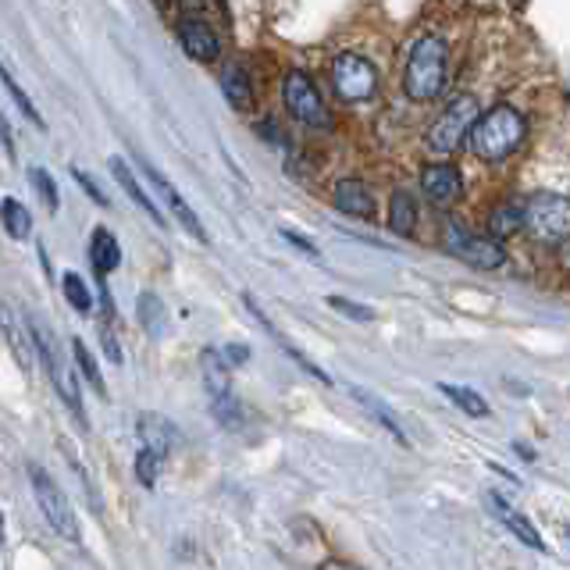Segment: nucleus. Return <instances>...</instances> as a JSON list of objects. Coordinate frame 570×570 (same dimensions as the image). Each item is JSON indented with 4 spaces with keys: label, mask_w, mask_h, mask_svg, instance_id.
<instances>
[{
    "label": "nucleus",
    "mask_w": 570,
    "mask_h": 570,
    "mask_svg": "<svg viewBox=\"0 0 570 570\" xmlns=\"http://www.w3.org/2000/svg\"><path fill=\"white\" fill-rule=\"evenodd\" d=\"M527 125L521 118L517 107L499 104L492 111H485L475 122V133H470V147L481 157V161H506L510 153L521 150Z\"/></svg>",
    "instance_id": "1"
},
{
    "label": "nucleus",
    "mask_w": 570,
    "mask_h": 570,
    "mask_svg": "<svg viewBox=\"0 0 570 570\" xmlns=\"http://www.w3.org/2000/svg\"><path fill=\"white\" fill-rule=\"evenodd\" d=\"M446 65H449V50L442 36H421L413 43L410 61L403 71V90L410 100H435L446 86Z\"/></svg>",
    "instance_id": "2"
},
{
    "label": "nucleus",
    "mask_w": 570,
    "mask_h": 570,
    "mask_svg": "<svg viewBox=\"0 0 570 570\" xmlns=\"http://www.w3.org/2000/svg\"><path fill=\"white\" fill-rule=\"evenodd\" d=\"M481 118V107L475 96H456L453 104L435 118V125L428 128V150L432 153H453L460 150L464 142L475 133V122Z\"/></svg>",
    "instance_id": "3"
},
{
    "label": "nucleus",
    "mask_w": 570,
    "mask_h": 570,
    "mask_svg": "<svg viewBox=\"0 0 570 570\" xmlns=\"http://www.w3.org/2000/svg\"><path fill=\"white\" fill-rule=\"evenodd\" d=\"M524 228L542 242L570 239V200L560 193H535L524 204Z\"/></svg>",
    "instance_id": "4"
},
{
    "label": "nucleus",
    "mask_w": 570,
    "mask_h": 570,
    "mask_svg": "<svg viewBox=\"0 0 570 570\" xmlns=\"http://www.w3.org/2000/svg\"><path fill=\"white\" fill-rule=\"evenodd\" d=\"M29 481H33V492H36V503L43 510V517L54 527L57 535L68 538V542H79V517L76 510H71L68 495L57 489V481L47 475L43 467H29Z\"/></svg>",
    "instance_id": "5"
},
{
    "label": "nucleus",
    "mask_w": 570,
    "mask_h": 570,
    "mask_svg": "<svg viewBox=\"0 0 570 570\" xmlns=\"http://www.w3.org/2000/svg\"><path fill=\"white\" fill-rule=\"evenodd\" d=\"M282 96H285V107H289V114L299 125H310V128L328 125V107L307 71H289L282 82Z\"/></svg>",
    "instance_id": "6"
},
{
    "label": "nucleus",
    "mask_w": 570,
    "mask_h": 570,
    "mask_svg": "<svg viewBox=\"0 0 570 570\" xmlns=\"http://www.w3.org/2000/svg\"><path fill=\"white\" fill-rule=\"evenodd\" d=\"M332 82L342 100H371L378 90V71L361 54H339L332 65Z\"/></svg>",
    "instance_id": "7"
},
{
    "label": "nucleus",
    "mask_w": 570,
    "mask_h": 570,
    "mask_svg": "<svg viewBox=\"0 0 570 570\" xmlns=\"http://www.w3.org/2000/svg\"><path fill=\"white\" fill-rule=\"evenodd\" d=\"M0 332H4L11 356L19 361L22 371H33L36 367V356H39V342H36V324L22 318L19 307L0 299Z\"/></svg>",
    "instance_id": "8"
},
{
    "label": "nucleus",
    "mask_w": 570,
    "mask_h": 570,
    "mask_svg": "<svg viewBox=\"0 0 570 570\" xmlns=\"http://www.w3.org/2000/svg\"><path fill=\"white\" fill-rule=\"evenodd\" d=\"M446 250L453 256H460L464 264L481 267V271L503 267V261H506L503 242H495L492 236H467V232H460V228H453V225L446 232Z\"/></svg>",
    "instance_id": "9"
},
{
    "label": "nucleus",
    "mask_w": 570,
    "mask_h": 570,
    "mask_svg": "<svg viewBox=\"0 0 570 570\" xmlns=\"http://www.w3.org/2000/svg\"><path fill=\"white\" fill-rule=\"evenodd\" d=\"M36 342H39V361H43V367H47V375H50V385L57 392H61V399H65V407L76 413L79 418V424H86L90 428V418H86V410H82V396H79V385H76V378L68 375V367H65V361L61 356H57V350H54V342H50V335H47V328H36Z\"/></svg>",
    "instance_id": "10"
},
{
    "label": "nucleus",
    "mask_w": 570,
    "mask_h": 570,
    "mask_svg": "<svg viewBox=\"0 0 570 570\" xmlns=\"http://www.w3.org/2000/svg\"><path fill=\"white\" fill-rule=\"evenodd\" d=\"M139 164H142V175H147L150 179V185H153V190L157 193H161L164 196V204L171 207V214H175V218H179V225L185 228V232H190L193 239H200V242H207V232H204V225H200V218H196V210L190 207V204H185V196L175 190V185H171L164 175H161V171H157L150 161H142V157H139Z\"/></svg>",
    "instance_id": "11"
},
{
    "label": "nucleus",
    "mask_w": 570,
    "mask_h": 570,
    "mask_svg": "<svg viewBox=\"0 0 570 570\" xmlns=\"http://www.w3.org/2000/svg\"><path fill=\"white\" fill-rule=\"evenodd\" d=\"M179 43H182V50L200 65L218 61V54H221V43H218V36H214V29L207 22H200V19H182L179 22Z\"/></svg>",
    "instance_id": "12"
},
{
    "label": "nucleus",
    "mask_w": 570,
    "mask_h": 570,
    "mask_svg": "<svg viewBox=\"0 0 570 570\" xmlns=\"http://www.w3.org/2000/svg\"><path fill=\"white\" fill-rule=\"evenodd\" d=\"M421 190L428 200H435V204H449V200L460 196L464 179L453 164H428L421 171Z\"/></svg>",
    "instance_id": "13"
},
{
    "label": "nucleus",
    "mask_w": 570,
    "mask_h": 570,
    "mask_svg": "<svg viewBox=\"0 0 570 570\" xmlns=\"http://www.w3.org/2000/svg\"><path fill=\"white\" fill-rule=\"evenodd\" d=\"M489 510H492L495 517H499V524H503V527H510V535H513V538H521V542H524L527 549H535V552H542V549H546V546H542V535L535 532V524L527 521L524 513H517V510H513V506L506 503L503 495H495V492H492V495H489Z\"/></svg>",
    "instance_id": "14"
},
{
    "label": "nucleus",
    "mask_w": 570,
    "mask_h": 570,
    "mask_svg": "<svg viewBox=\"0 0 570 570\" xmlns=\"http://www.w3.org/2000/svg\"><path fill=\"white\" fill-rule=\"evenodd\" d=\"M332 200L339 210L353 214V218H375V193L361 179H339Z\"/></svg>",
    "instance_id": "15"
},
{
    "label": "nucleus",
    "mask_w": 570,
    "mask_h": 570,
    "mask_svg": "<svg viewBox=\"0 0 570 570\" xmlns=\"http://www.w3.org/2000/svg\"><path fill=\"white\" fill-rule=\"evenodd\" d=\"M136 432H139V446H147L161 456H168L171 446H175V424H171L164 413H139Z\"/></svg>",
    "instance_id": "16"
},
{
    "label": "nucleus",
    "mask_w": 570,
    "mask_h": 570,
    "mask_svg": "<svg viewBox=\"0 0 570 570\" xmlns=\"http://www.w3.org/2000/svg\"><path fill=\"white\" fill-rule=\"evenodd\" d=\"M350 396L356 399V403H361L367 413H371V418H375L381 428H385V432H389L396 442H399V446H410V438H407V432H403V424H399L396 421V413L389 410V407H385V399H378L375 392H367V389H361V385H353V389H350Z\"/></svg>",
    "instance_id": "17"
},
{
    "label": "nucleus",
    "mask_w": 570,
    "mask_h": 570,
    "mask_svg": "<svg viewBox=\"0 0 570 570\" xmlns=\"http://www.w3.org/2000/svg\"><path fill=\"white\" fill-rule=\"evenodd\" d=\"M107 164H111V175H114V182H118L122 190L128 193V200H133V204H136L139 210H147V214H150V218H153L157 225H164V214L157 210V204H153V200H150L147 193H142V185L136 182L133 168H128V164L122 161V157H111Z\"/></svg>",
    "instance_id": "18"
},
{
    "label": "nucleus",
    "mask_w": 570,
    "mask_h": 570,
    "mask_svg": "<svg viewBox=\"0 0 570 570\" xmlns=\"http://www.w3.org/2000/svg\"><path fill=\"white\" fill-rule=\"evenodd\" d=\"M221 90H225V100L232 104L236 111H250L253 107V82H250V71L242 65H225L221 71Z\"/></svg>",
    "instance_id": "19"
},
{
    "label": "nucleus",
    "mask_w": 570,
    "mask_h": 570,
    "mask_svg": "<svg viewBox=\"0 0 570 570\" xmlns=\"http://www.w3.org/2000/svg\"><path fill=\"white\" fill-rule=\"evenodd\" d=\"M200 367H204V385H207L210 399H221V396L232 392V375H228V361H225V353H218V350H204V353H200Z\"/></svg>",
    "instance_id": "20"
},
{
    "label": "nucleus",
    "mask_w": 570,
    "mask_h": 570,
    "mask_svg": "<svg viewBox=\"0 0 570 570\" xmlns=\"http://www.w3.org/2000/svg\"><path fill=\"white\" fill-rule=\"evenodd\" d=\"M90 261L96 267V275L104 278L111 275L114 267L122 264V247H118V239H114L107 228H93V239H90Z\"/></svg>",
    "instance_id": "21"
},
{
    "label": "nucleus",
    "mask_w": 570,
    "mask_h": 570,
    "mask_svg": "<svg viewBox=\"0 0 570 570\" xmlns=\"http://www.w3.org/2000/svg\"><path fill=\"white\" fill-rule=\"evenodd\" d=\"M247 307H250V310L256 314V321H261V324L267 328V332H271V339H275V342H278V346H282V353H289V356H293V361H296L299 367H304V371H307V375H310V378H318V381H324V385H332V375H324V371H321L318 364H310V361H307V356H304V353H299V350L293 346V342H289V339H285V335L278 332V328H275V324H271V321H267V314H264L261 307H256V304H253V299H250V296H247Z\"/></svg>",
    "instance_id": "22"
},
{
    "label": "nucleus",
    "mask_w": 570,
    "mask_h": 570,
    "mask_svg": "<svg viewBox=\"0 0 570 570\" xmlns=\"http://www.w3.org/2000/svg\"><path fill=\"white\" fill-rule=\"evenodd\" d=\"M389 228L396 236H413V228H418V204L403 190H396L389 200Z\"/></svg>",
    "instance_id": "23"
},
{
    "label": "nucleus",
    "mask_w": 570,
    "mask_h": 570,
    "mask_svg": "<svg viewBox=\"0 0 570 570\" xmlns=\"http://www.w3.org/2000/svg\"><path fill=\"white\" fill-rule=\"evenodd\" d=\"M0 221H4L8 236L11 239H29V232H33V218H29V207L22 204V200L14 196H4L0 200Z\"/></svg>",
    "instance_id": "24"
},
{
    "label": "nucleus",
    "mask_w": 570,
    "mask_h": 570,
    "mask_svg": "<svg viewBox=\"0 0 570 570\" xmlns=\"http://www.w3.org/2000/svg\"><path fill=\"white\" fill-rule=\"evenodd\" d=\"M136 314H139V324L147 328L150 335H164V324H168V310L161 304V296L153 293H142L136 299Z\"/></svg>",
    "instance_id": "25"
},
{
    "label": "nucleus",
    "mask_w": 570,
    "mask_h": 570,
    "mask_svg": "<svg viewBox=\"0 0 570 570\" xmlns=\"http://www.w3.org/2000/svg\"><path fill=\"white\" fill-rule=\"evenodd\" d=\"M438 392L446 399H453V403L460 407L464 413H470V418H489V413H492L489 403H485L475 389H460V385H438Z\"/></svg>",
    "instance_id": "26"
},
{
    "label": "nucleus",
    "mask_w": 570,
    "mask_h": 570,
    "mask_svg": "<svg viewBox=\"0 0 570 570\" xmlns=\"http://www.w3.org/2000/svg\"><path fill=\"white\" fill-rule=\"evenodd\" d=\"M521 225H524V207H521V204H503V207L492 210L489 232H492L495 239H503V236L521 232Z\"/></svg>",
    "instance_id": "27"
},
{
    "label": "nucleus",
    "mask_w": 570,
    "mask_h": 570,
    "mask_svg": "<svg viewBox=\"0 0 570 570\" xmlns=\"http://www.w3.org/2000/svg\"><path fill=\"white\" fill-rule=\"evenodd\" d=\"M0 86H4V90L11 93V100H14V104H19V111L25 114L29 122H33L36 128H47V122H43V114L36 111V104H33V100L25 96V90H22V86L11 79V71H8L4 65H0Z\"/></svg>",
    "instance_id": "28"
},
{
    "label": "nucleus",
    "mask_w": 570,
    "mask_h": 570,
    "mask_svg": "<svg viewBox=\"0 0 570 570\" xmlns=\"http://www.w3.org/2000/svg\"><path fill=\"white\" fill-rule=\"evenodd\" d=\"M71 356H76V364H79V371L86 375V381H90L100 396H107V385H104V378H100V367H96V361H93V353L86 350L82 339H71Z\"/></svg>",
    "instance_id": "29"
},
{
    "label": "nucleus",
    "mask_w": 570,
    "mask_h": 570,
    "mask_svg": "<svg viewBox=\"0 0 570 570\" xmlns=\"http://www.w3.org/2000/svg\"><path fill=\"white\" fill-rule=\"evenodd\" d=\"M65 285V299L71 304V310H79V314H90L93 310V293H90V285H86L76 271H68V275L61 278Z\"/></svg>",
    "instance_id": "30"
},
{
    "label": "nucleus",
    "mask_w": 570,
    "mask_h": 570,
    "mask_svg": "<svg viewBox=\"0 0 570 570\" xmlns=\"http://www.w3.org/2000/svg\"><path fill=\"white\" fill-rule=\"evenodd\" d=\"M29 182L36 185L39 204L47 207V214H57V207H61V196H57V185L50 179V171L47 168H29Z\"/></svg>",
    "instance_id": "31"
},
{
    "label": "nucleus",
    "mask_w": 570,
    "mask_h": 570,
    "mask_svg": "<svg viewBox=\"0 0 570 570\" xmlns=\"http://www.w3.org/2000/svg\"><path fill=\"white\" fill-rule=\"evenodd\" d=\"M161 464H164L161 453L139 446V456H136V478L142 481V489H153V485H157V475H161Z\"/></svg>",
    "instance_id": "32"
},
{
    "label": "nucleus",
    "mask_w": 570,
    "mask_h": 570,
    "mask_svg": "<svg viewBox=\"0 0 570 570\" xmlns=\"http://www.w3.org/2000/svg\"><path fill=\"white\" fill-rule=\"evenodd\" d=\"M328 307L332 310H339V314H346V318H353V321H375L378 314H375V307H367V304H356V299H346V296H328Z\"/></svg>",
    "instance_id": "33"
},
{
    "label": "nucleus",
    "mask_w": 570,
    "mask_h": 570,
    "mask_svg": "<svg viewBox=\"0 0 570 570\" xmlns=\"http://www.w3.org/2000/svg\"><path fill=\"white\" fill-rule=\"evenodd\" d=\"M71 175H76V182L82 185L86 193L93 196V204H96V207H111V204H107V196H104V190H100V185H96V182H93L90 175H86L82 168H71Z\"/></svg>",
    "instance_id": "34"
},
{
    "label": "nucleus",
    "mask_w": 570,
    "mask_h": 570,
    "mask_svg": "<svg viewBox=\"0 0 570 570\" xmlns=\"http://www.w3.org/2000/svg\"><path fill=\"white\" fill-rule=\"evenodd\" d=\"M282 239H285V242H293V247H299V250L310 253V256H318V247H314V242H310L307 236H299L296 228H282Z\"/></svg>",
    "instance_id": "35"
},
{
    "label": "nucleus",
    "mask_w": 570,
    "mask_h": 570,
    "mask_svg": "<svg viewBox=\"0 0 570 570\" xmlns=\"http://www.w3.org/2000/svg\"><path fill=\"white\" fill-rule=\"evenodd\" d=\"M0 147H4L8 157H14V136H11V125L4 118V111H0Z\"/></svg>",
    "instance_id": "36"
},
{
    "label": "nucleus",
    "mask_w": 570,
    "mask_h": 570,
    "mask_svg": "<svg viewBox=\"0 0 570 570\" xmlns=\"http://www.w3.org/2000/svg\"><path fill=\"white\" fill-rule=\"evenodd\" d=\"M104 353L111 356V364H122V350H118V339H111V332L104 328Z\"/></svg>",
    "instance_id": "37"
},
{
    "label": "nucleus",
    "mask_w": 570,
    "mask_h": 570,
    "mask_svg": "<svg viewBox=\"0 0 570 570\" xmlns=\"http://www.w3.org/2000/svg\"><path fill=\"white\" fill-rule=\"evenodd\" d=\"M247 356H250V353H247V346H228V350H225V361H236V364H242V361H247Z\"/></svg>",
    "instance_id": "38"
},
{
    "label": "nucleus",
    "mask_w": 570,
    "mask_h": 570,
    "mask_svg": "<svg viewBox=\"0 0 570 570\" xmlns=\"http://www.w3.org/2000/svg\"><path fill=\"white\" fill-rule=\"evenodd\" d=\"M0 542H4V517H0Z\"/></svg>",
    "instance_id": "39"
},
{
    "label": "nucleus",
    "mask_w": 570,
    "mask_h": 570,
    "mask_svg": "<svg viewBox=\"0 0 570 570\" xmlns=\"http://www.w3.org/2000/svg\"><path fill=\"white\" fill-rule=\"evenodd\" d=\"M567 538H570V527H567Z\"/></svg>",
    "instance_id": "40"
}]
</instances>
